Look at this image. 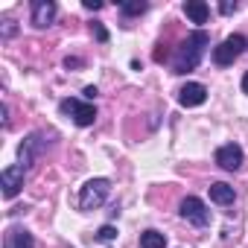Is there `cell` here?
<instances>
[{"label": "cell", "instance_id": "6da1fadb", "mask_svg": "<svg viewBox=\"0 0 248 248\" xmlns=\"http://www.w3.org/2000/svg\"><path fill=\"white\" fill-rule=\"evenodd\" d=\"M204 44H207V32H193L187 35V41L178 47L175 53V73H190L196 70V64L202 62V53H204Z\"/></svg>", "mask_w": 248, "mask_h": 248}, {"label": "cell", "instance_id": "7a4b0ae2", "mask_svg": "<svg viewBox=\"0 0 248 248\" xmlns=\"http://www.w3.org/2000/svg\"><path fill=\"white\" fill-rule=\"evenodd\" d=\"M108 193H111V181L108 178H91L82 187V193H79V207L82 210H93V207H99L108 199Z\"/></svg>", "mask_w": 248, "mask_h": 248}, {"label": "cell", "instance_id": "3957f363", "mask_svg": "<svg viewBox=\"0 0 248 248\" xmlns=\"http://www.w3.org/2000/svg\"><path fill=\"white\" fill-rule=\"evenodd\" d=\"M242 50H245V38H242V35H228V38L213 50V62H216L219 67H228V64H233V62L239 59Z\"/></svg>", "mask_w": 248, "mask_h": 248}, {"label": "cell", "instance_id": "277c9868", "mask_svg": "<svg viewBox=\"0 0 248 248\" xmlns=\"http://www.w3.org/2000/svg\"><path fill=\"white\" fill-rule=\"evenodd\" d=\"M62 114H70L76 126H93L96 120V108L91 102H79V99H62Z\"/></svg>", "mask_w": 248, "mask_h": 248}, {"label": "cell", "instance_id": "5b68a950", "mask_svg": "<svg viewBox=\"0 0 248 248\" xmlns=\"http://www.w3.org/2000/svg\"><path fill=\"white\" fill-rule=\"evenodd\" d=\"M181 216H184L187 222L199 225V228L210 222V210H207V204H204L202 199H196V196H187V199L181 202Z\"/></svg>", "mask_w": 248, "mask_h": 248}, {"label": "cell", "instance_id": "8992f818", "mask_svg": "<svg viewBox=\"0 0 248 248\" xmlns=\"http://www.w3.org/2000/svg\"><path fill=\"white\" fill-rule=\"evenodd\" d=\"M0 187H3L6 199H15L21 193V187H24V167H18V164L6 167L3 172H0Z\"/></svg>", "mask_w": 248, "mask_h": 248}, {"label": "cell", "instance_id": "52a82bcc", "mask_svg": "<svg viewBox=\"0 0 248 248\" xmlns=\"http://www.w3.org/2000/svg\"><path fill=\"white\" fill-rule=\"evenodd\" d=\"M204 99H207V88L202 82H187L178 91V102L184 108H199V105H204Z\"/></svg>", "mask_w": 248, "mask_h": 248}, {"label": "cell", "instance_id": "ba28073f", "mask_svg": "<svg viewBox=\"0 0 248 248\" xmlns=\"http://www.w3.org/2000/svg\"><path fill=\"white\" fill-rule=\"evenodd\" d=\"M216 164H219L222 170H228V172L239 170V167H242V149H239L236 143L219 146V149H216Z\"/></svg>", "mask_w": 248, "mask_h": 248}, {"label": "cell", "instance_id": "9c48e42d", "mask_svg": "<svg viewBox=\"0 0 248 248\" xmlns=\"http://www.w3.org/2000/svg\"><path fill=\"white\" fill-rule=\"evenodd\" d=\"M44 152V138L41 135H30L21 146H18V158H21V167H30L38 155Z\"/></svg>", "mask_w": 248, "mask_h": 248}, {"label": "cell", "instance_id": "30bf717a", "mask_svg": "<svg viewBox=\"0 0 248 248\" xmlns=\"http://www.w3.org/2000/svg\"><path fill=\"white\" fill-rule=\"evenodd\" d=\"M53 18H56V3L53 0H35L32 3V24L38 30H44V27L53 24Z\"/></svg>", "mask_w": 248, "mask_h": 248}, {"label": "cell", "instance_id": "8fae6325", "mask_svg": "<svg viewBox=\"0 0 248 248\" xmlns=\"http://www.w3.org/2000/svg\"><path fill=\"white\" fill-rule=\"evenodd\" d=\"M233 199H236V193H233V187L231 184H225V181H216V184H210V202H216V204H233Z\"/></svg>", "mask_w": 248, "mask_h": 248}, {"label": "cell", "instance_id": "7c38bea8", "mask_svg": "<svg viewBox=\"0 0 248 248\" xmlns=\"http://www.w3.org/2000/svg\"><path fill=\"white\" fill-rule=\"evenodd\" d=\"M184 15H187L193 24H207L210 9H207V3H202V0H187V3H184Z\"/></svg>", "mask_w": 248, "mask_h": 248}, {"label": "cell", "instance_id": "4fadbf2b", "mask_svg": "<svg viewBox=\"0 0 248 248\" xmlns=\"http://www.w3.org/2000/svg\"><path fill=\"white\" fill-rule=\"evenodd\" d=\"M3 248H35V242H32V236H30L27 231H21V228H12V231L6 233V242H3Z\"/></svg>", "mask_w": 248, "mask_h": 248}, {"label": "cell", "instance_id": "5bb4252c", "mask_svg": "<svg viewBox=\"0 0 248 248\" xmlns=\"http://www.w3.org/2000/svg\"><path fill=\"white\" fill-rule=\"evenodd\" d=\"M140 248H167V236L161 231H143L140 233Z\"/></svg>", "mask_w": 248, "mask_h": 248}, {"label": "cell", "instance_id": "9a60e30c", "mask_svg": "<svg viewBox=\"0 0 248 248\" xmlns=\"http://www.w3.org/2000/svg\"><path fill=\"white\" fill-rule=\"evenodd\" d=\"M123 12H126V15H143L146 3H143V0H132V3H123Z\"/></svg>", "mask_w": 248, "mask_h": 248}, {"label": "cell", "instance_id": "2e32d148", "mask_svg": "<svg viewBox=\"0 0 248 248\" xmlns=\"http://www.w3.org/2000/svg\"><path fill=\"white\" fill-rule=\"evenodd\" d=\"M96 236H99V239H102V242H111V239H114V236H117V228H114V225H102V228H99V233H96Z\"/></svg>", "mask_w": 248, "mask_h": 248}, {"label": "cell", "instance_id": "e0dca14e", "mask_svg": "<svg viewBox=\"0 0 248 248\" xmlns=\"http://www.w3.org/2000/svg\"><path fill=\"white\" fill-rule=\"evenodd\" d=\"M93 35H96V41H102V44L108 41V30H105L102 24H93Z\"/></svg>", "mask_w": 248, "mask_h": 248}, {"label": "cell", "instance_id": "ac0fdd59", "mask_svg": "<svg viewBox=\"0 0 248 248\" xmlns=\"http://www.w3.org/2000/svg\"><path fill=\"white\" fill-rule=\"evenodd\" d=\"M85 9L96 12V9H102V3H99V0H85Z\"/></svg>", "mask_w": 248, "mask_h": 248}, {"label": "cell", "instance_id": "d6986e66", "mask_svg": "<svg viewBox=\"0 0 248 248\" xmlns=\"http://www.w3.org/2000/svg\"><path fill=\"white\" fill-rule=\"evenodd\" d=\"M85 96H88V99H93V96H96V88H93V85H88V88H85Z\"/></svg>", "mask_w": 248, "mask_h": 248}, {"label": "cell", "instance_id": "ffe728a7", "mask_svg": "<svg viewBox=\"0 0 248 248\" xmlns=\"http://www.w3.org/2000/svg\"><path fill=\"white\" fill-rule=\"evenodd\" d=\"M219 9H222V12H225V15H231V12H233V9H236V6H231V3H222V6H219Z\"/></svg>", "mask_w": 248, "mask_h": 248}, {"label": "cell", "instance_id": "44dd1931", "mask_svg": "<svg viewBox=\"0 0 248 248\" xmlns=\"http://www.w3.org/2000/svg\"><path fill=\"white\" fill-rule=\"evenodd\" d=\"M242 91L248 93V70H245V76H242Z\"/></svg>", "mask_w": 248, "mask_h": 248}]
</instances>
